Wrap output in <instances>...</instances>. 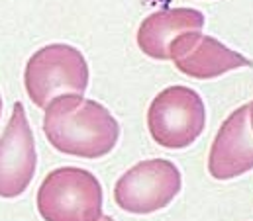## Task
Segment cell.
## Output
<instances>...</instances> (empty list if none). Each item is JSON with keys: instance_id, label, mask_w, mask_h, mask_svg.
I'll return each mask as SVG.
<instances>
[{"instance_id": "6", "label": "cell", "mask_w": 253, "mask_h": 221, "mask_svg": "<svg viewBox=\"0 0 253 221\" xmlns=\"http://www.w3.org/2000/svg\"><path fill=\"white\" fill-rule=\"evenodd\" d=\"M38 165L36 141L22 102L14 104L0 137V198H16L32 184Z\"/></svg>"}, {"instance_id": "10", "label": "cell", "mask_w": 253, "mask_h": 221, "mask_svg": "<svg viewBox=\"0 0 253 221\" xmlns=\"http://www.w3.org/2000/svg\"><path fill=\"white\" fill-rule=\"evenodd\" d=\"M250 121H252V129H253V102L250 104Z\"/></svg>"}, {"instance_id": "11", "label": "cell", "mask_w": 253, "mask_h": 221, "mask_svg": "<svg viewBox=\"0 0 253 221\" xmlns=\"http://www.w3.org/2000/svg\"><path fill=\"white\" fill-rule=\"evenodd\" d=\"M98 221H114V220H112V218H108V216H102Z\"/></svg>"}, {"instance_id": "4", "label": "cell", "mask_w": 253, "mask_h": 221, "mask_svg": "<svg viewBox=\"0 0 253 221\" xmlns=\"http://www.w3.org/2000/svg\"><path fill=\"white\" fill-rule=\"evenodd\" d=\"M204 125V100L189 86H169L161 90L147 110V127L153 141L167 149L192 145Z\"/></svg>"}, {"instance_id": "12", "label": "cell", "mask_w": 253, "mask_h": 221, "mask_svg": "<svg viewBox=\"0 0 253 221\" xmlns=\"http://www.w3.org/2000/svg\"><path fill=\"white\" fill-rule=\"evenodd\" d=\"M0 113H2V96H0Z\"/></svg>"}, {"instance_id": "9", "label": "cell", "mask_w": 253, "mask_h": 221, "mask_svg": "<svg viewBox=\"0 0 253 221\" xmlns=\"http://www.w3.org/2000/svg\"><path fill=\"white\" fill-rule=\"evenodd\" d=\"M204 28V14L194 8H169L149 14L137 30V45L151 59L167 61L175 37Z\"/></svg>"}, {"instance_id": "5", "label": "cell", "mask_w": 253, "mask_h": 221, "mask_svg": "<svg viewBox=\"0 0 253 221\" xmlns=\"http://www.w3.org/2000/svg\"><path fill=\"white\" fill-rule=\"evenodd\" d=\"M179 168L167 159H149L131 166L114 186V200L127 214H153L181 192Z\"/></svg>"}, {"instance_id": "1", "label": "cell", "mask_w": 253, "mask_h": 221, "mask_svg": "<svg viewBox=\"0 0 253 221\" xmlns=\"http://www.w3.org/2000/svg\"><path fill=\"white\" fill-rule=\"evenodd\" d=\"M43 133L59 153L100 159L116 147L120 125L102 104L79 94H65L45 108Z\"/></svg>"}, {"instance_id": "2", "label": "cell", "mask_w": 253, "mask_h": 221, "mask_svg": "<svg viewBox=\"0 0 253 221\" xmlns=\"http://www.w3.org/2000/svg\"><path fill=\"white\" fill-rule=\"evenodd\" d=\"M24 84L30 100L43 110L65 94L83 96L88 86L86 59L73 45H45L30 57Z\"/></svg>"}, {"instance_id": "3", "label": "cell", "mask_w": 253, "mask_h": 221, "mask_svg": "<svg viewBox=\"0 0 253 221\" xmlns=\"http://www.w3.org/2000/svg\"><path fill=\"white\" fill-rule=\"evenodd\" d=\"M38 212L45 221H98L104 216L102 186L84 168H55L38 190Z\"/></svg>"}, {"instance_id": "7", "label": "cell", "mask_w": 253, "mask_h": 221, "mask_svg": "<svg viewBox=\"0 0 253 221\" xmlns=\"http://www.w3.org/2000/svg\"><path fill=\"white\" fill-rule=\"evenodd\" d=\"M169 59L190 78L208 80L226 74L234 69L250 67V59L200 32L181 34L171 41Z\"/></svg>"}, {"instance_id": "8", "label": "cell", "mask_w": 253, "mask_h": 221, "mask_svg": "<svg viewBox=\"0 0 253 221\" xmlns=\"http://www.w3.org/2000/svg\"><path fill=\"white\" fill-rule=\"evenodd\" d=\"M253 170V129L250 104L232 111L222 123L208 155V172L216 180H232Z\"/></svg>"}]
</instances>
